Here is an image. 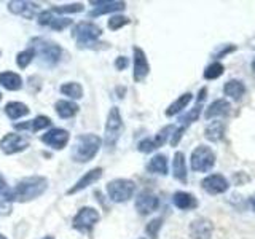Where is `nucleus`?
<instances>
[{
    "mask_svg": "<svg viewBox=\"0 0 255 239\" xmlns=\"http://www.w3.org/2000/svg\"><path fill=\"white\" fill-rule=\"evenodd\" d=\"M48 188V180L42 175H32V177L22 179L13 190L8 191L6 199L16 203L34 201L38 196H42Z\"/></svg>",
    "mask_w": 255,
    "mask_h": 239,
    "instance_id": "obj_1",
    "label": "nucleus"
},
{
    "mask_svg": "<svg viewBox=\"0 0 255 239\" xmlns=\"http://www.w3.org/2000/svg\"><path fill=\"white\" fill-rule=\"evenodd\" d=\"M102 147V139L96 134H82L75 139L72 147V159L75 163H88L99 153Z\"/></svg>",
    "mask_w": 255,
    "mask_h": 239,
    "instance_id": "obj_2",
    "label": "nucleus"
},
{
    "mask_svg": "<svg viewBox=\"0 0 255 239\" xmlns=\"http://www.w3.org/2000/svg\"><path fill=\"white\" fill-rule=\"evenodd\" d=\"M122 131H123V120H122V114H120V109L112 107L107 115L106 127H104V134H106L104 135V140H106V145L109 148L115 147L120 135H122Z\"/></svg>",
    "mask_w": 255,
    "mask_h": 239,
    "instance_id": "obj_3",
    "label": "nucleus"
},
{
    "mask_svg": "<svg viewBox=\"0 0 255 239\" xmlns=\"http://www.w3.org/2000/svg\"><path fill=\"white\" fill-rule=\"evenodd\" d=\"M135 183L129 179H115L107 183V195L114 203H126L134 196Z\"/></svg>",
    "mask_w": 255,
    "mask_h": 239,
    "instance_id": "obj_4",
    "label": "nucleus"
},
{
    "mask_svg": "<svg viewBox=\"0 0 255 239\" xmlns=\"http://www.w3.org/2000/svg\"><path fill=\"white\" fill-rule=\"evenodd\" d=\"M35 51V56L38 54L40 59H42L48 66H54L58 64L61 59L62 50L58 43H53L50 40H42V38H34L32 40V46Z\"/></svg>",
    "mask_w": 255,
    "mask_h": 239,
    "instance_id": "obj_5",
    "label": "nucleus"
},
{
    "mask_svg": "<svg viewBox=\"0 0 255 239\" xmlns=\"http://www.w3.org/2000/svg\"><path fill=\"white\" fill-rule=\"evenodd\" d=\"M190 166L195 172H207L215 166V153L207 145H198L190 156Z\"/></svg>",
    "mask_w": 255,
    "mask_h": 239,
    "instance_id": "obj_6",
    "label": "nucleus"
},
{
    "mask_svg": "<svg viewBox=\"0 0 255 239\" xmlns=\"http://www.w3.org/2000/svg\"><path fill=\"white\" fill-rule=\"evenodd\" d=\"M101 34H102L101 27L90 21H82L74 29V37L77 38V45L82 48L94 45L99 40Z\"/></svg>",
    "mask_w": 255,
    "mask_h": 239,
    "instance_id": "obj_7",
    "label": "nucleus"
},
{
    "mask_svg": "<svg viewBox=\"0 0 255 239\" xmlns=\"http://www.w3.org/2000/svg\"><path fill=\"white\" fill-rule=\"evenodd\" d=\"M101 220V214L98 212V209L94 207H82L77 214L74 220H72V227H74L77 231H82V233H88L94 228V225Z\"/></svg>",
    "mask_w": 255,
    "mask_h": 239,
    "instance_id": "obj_8",
    "label": "nucleus"
},
{
    "mask_svg": "<svg viewBox=\"0 0 255 239\" xmlns=\"http://www.w3.org/2000/svg\"><path fill=\"white\" fill-rule=\"evenodd\" d=\"M29 145H30L29 139L26 135L18 134V132H8L0 139V150H2L5 155L21 153V151H24Z\"/></svg>",
    "mask_w": 255,
    "mask_h": 239,
    "instance_id": "obj_9",
    "label": "nucleus"
},
{
    "mask_svg": "<svg viewBox=\"0 0 255 239\" xmlns=\"http://www.w3.org/2000/svg\"><path fill=\"white\" fill-rule=\"evenodd\" d=\"M132 64H134V70H132L134 82H137V83L143 82L150 72V64H148L145 51L139 46L132 48Z\"/></svg>",
    "mask_w": 255,
    "mask_h": 239,
    "instance_id": "obj_10",
    "label": "nucleus"
},
{
    "mask_svg": "<svg viewBox=\"0 0 255 239\" xmlns=\"http://www.w3.org/2000/svg\"><path fill=\"white\" fill-rule=\"evenodd\" d=\"M40 139L45 145L51 147L53 150H62L69 143L70 132L67 129H62V127H53V129L46 131Z\"/></svg>",
    "mask_w": 255,
    "mask_h": 239,
    "instance_id": "obj_11",
    "label": "nucleus"
},
{
    "mask_svg": "<svg viewBox=\"0 0 255 239\" xmlns=\"http://www.w3.org/2000/svg\"><path fill=\"white\" fill-rule=\"evenodd\" d=\"M201 187L209 195H222L230 188V182L222 174H211L206 179H203Z\"/></svg>",
    "mask_w": 255,
    "mask_h": 239,
    "instance_id": "obj_12",
    "label": "nucleus"
},
{
    "mask_svg": "<svg viewBox=\"0 0 255 239\" xmlns=\"http://www.w3.org/2000/svg\"><path fill=\"white\" fill-rule=\"evenodd\" d=\"M135 211L140 215H148L151 212L158 211L159 207V199L156 195L150 193V191H142V193L135 198Z\"/></svg>",
    "mask_w": 255,
    "mask_h": 239,
    "instance_id": "obj_13",
    "label": "nucleus"
},
{
    "mask_svg": "<svg viewBox=\"0 0 255 239\" xmlns=\"http://www.w3.org/2000/svg\"><path fill=\"white\" fill-rule=\"evenodd\" d=\"M212 222L204 217L195 219L190 225V235L193 239H211L212 236Z\"/></svg>",
    "mask_w": 255,
    "mask_h": 239,
    "instance_id": "obj_14",
    "label": "nucleus"
},
{
    "mask_svg": "<svg viewBox=\"0 0 255 239\" xmlns=\"http://www.w3.org/2000/svg\"><path fill=\"white\" fill-rule=\"evenodd\" d=\"M101 177H102V167H94V169L88 171L85 175H82V177H80V179L75 182V185L67 191V195L78 193V191H82V190L88 188L90 185H93V183H96Z\"/></svg>",
    "mask_w": 255,
    "mask_h": 239,
    "instance_id": "obj_15",
    "label": "nucleus"
},
{
    "mask_svg": "<svg viewBox=\"0 0 255 239\" xmlns=\"http://www.w3.org/2000/svg\"><path fill=\"white\" fill-rule=\"evenodd\" d=\"M91 5H94V10L90 13L91 18H96V16L106 13H115L120 10H125L126 6L125 2H114V0H94V2H91Z\"/></svg>",
    "mask_w": 255,
    "mask_h": 239,
    "instance_id": "obj_16",
    "label": "nucleus"
},
{
    "mask_svg": "<svg viewBox=\"0 0 255 239\" xmlns=\"http://www.w3.org/2000/svg\"><path fill=\"white\" fill-rule=\"evenodd\" d=\"M8 10L13 14H19L29 19V18H34L38 13V5L34 2H22V0H18V2H8Z\"/></svg>",
    "mask_w": 255,
    "mask_h": 239,
    "instance_id": "obj_17",
    "label": "nucleus"
},
{
    "mask_svg": "<svg viewBox=\"0 0 255 239\" xmlns=\"http://www.w3.org/2000/svg\"><path fill=\"white\" fill-rule=\"evenodd\" d=\"M172 204L180 211H191L198 207V201L195 195L187 193V191H175L172 196Z\"/></svg>",
    "mask_w": 255,
    "mask_h": 239,
    "instance_id": "obj_18",
    "label": "nucleus"
},
{
    "mask_svg": "<svg viewBox=\"0 0 255 239\" xmlns=\"http://www.w3.org/2000/svg\"><path fill=\"white\" fill-rule=\"evenodd\" d=\"M172 175L175 180L182 183H187L188 180V172H187V163H185V155L182 151H177L172 159Z\"/></svg>",
    "mask_w": 255,
    "mask_h": 239,
    "instance_id": "obj_19",
    "label": "nucleus"
},
{
    "mask_svg": "<svg viewBox=\"0 0 255 239\" xmlns=\"http://www.w3.org/2000/svg\"><path fill=\"white\" fill-rule=\"evenodd\" d=\"M51 126V120L45 117V115H38L35 117L32 121H26V123H19L14 124V127L18 131H32V132H38L42 129H46V127Z\"/></svg>",
    "mask_w": 255,
    "mask_h": 239,
    "instance_id": "obj_20",
    "label": "nucleus"
},
{
    "mask_svg": "<svg viewBox=\"0 0 255 239\" xmlns=\"http://www.w3.org/2000/svg\"><path fill=\"white\" fill-rule=\"evenodd\" d=\"M230 109H231V104L227 99H217L214 101L212 104H209V107L206 109L204 112V117L206 120H212V118H217V117H225L230 114Z\"/></svg>",
    "mask_w": 255,
    "mask_h": 239,
    "instance_id": "obj_21",
    "label": "nucleus"
},
{
    "mask_svg": "<svg viewBox=\"0 0 255 239\" xmlns=\"http://www.w3.org/2000/svg\"><path fill=\"white\" fill-rule=\"evenodd\" d=\"M0 86H3L8 91H19L22 88V78L16 72H0Z\"/></svg>",
    "mask_w": 255,
    "mask_h": 239,
    "instance_id": "obj_22",
    "label": "nucleus"
},
{
    "mask_svg": "<svg viewBox=\"0 0 255 239\" xmlns=\"http://www.w3.org/2000/svg\"><path fill=\"white\" fill-rule=\"evenodd\" d=\"M54 110H56V114H58L62 120H67V118L75 117L78 114L80 107L77 106L75 102H72V101L61 99V101H58V102L54 104Z\"/></svg>",
    "mask_w": 255,
    "mask_h": 239,
    "instance_id": "obj_23",
    "label": "nucleus"
},
{
    "mask_svg": "<svg viewBox=\"0 0 255 239\" xmlns=\"http://www.w3.org/2000/svg\"><path fill=\"white\" fill-rule=\"evenodd\" d=\"M223 93L228 98L239 101L246 94V85L241 82V80H228V82L223 85Z\"/></svg>",
    "mask_w": 255,
    "mask_h": 239,
    "instance_id": "obj_24",
    "label": "nucleus"
},
{
    "mask_svg": "<svg viewBox=\"0 0 255 239\" xmlns=\"http://www.w3.org/2000/svg\"><path fill=\"white\" fill-rule=\"evenodd\" d=\"M191 99H193V96H191V93H183L182 96H179L177 99H175L169 107L166 109V117H174V115H179L182 110H185L187 106L191 102Z\"/></svg>",
    "mask_w": 255,
    "mask_h": 239,
    "instance_id": "obj_25",
    "label": "nucleus"
},
{
    "mask_svg": "<svg viewBox=\"0 0 255 239\" xmlns=\"http://www.w3.org/2000/svg\"><path fill=\"white\" fill-rule=\"evenodd\" d=\"M167 169H169V166H167V158H166V155H161V153L155 155L147 164V171L151 172V174L166 175Z\"/></svg>",
    "mask_w": 255,
    "mask_h": 239,
    "instance_id": "obj_26",
    "label": "nucleus"
},
{
    "mask_svg": "<svg viewBox=\"0 0 255 239\" xmlns=\"http://www.w3.org/2000/svg\"><path fill=\"white\" fill-rule=\"evenodd\" d=\"M29 112H30L29 107L26 106V104H22V102L11 101V102H8L5 106V114L10 120H19L22 117L29 115Z\"/></svg>",
    "mask_w": 255,
    "mask_h": 239,
    "instance_id": "obj_27",
    "label": "nucleus"
},
{
    "mask_svg": "<svg viewBox=\"0 0 255 239\" xmlns=\"http://www.w3.org/2000/svg\"><path fill=\"white\" fill-rule=\"evenodd\" d=\"M223 135H225V124L222 121H212L204 129V137L211 142H220Z\"/></svg>",
    "mask_w": 255,
    "mask_h": 239,
    "instance_id": "obj_28",
    "label": "nucleus"
},
{
    "mask_svg": "<svg viewBox=\"0 0 255 239\" xmlns=\"http://www.w3.org/2000/svg\"><path fill=\"white\" fill-rule=\"evenodd\" d=\"M59 91L64 96H67L69 99H82L83 98V88H82V85L77 83V82H66V83H62L61 88H59Z\"/></svg>",
    "mask_w": 255,
    "mask_h": 239,
    "instance_id": "obj_29",
    "label": "nucleus"
},
{
    "mask_svg": "<svg viewBox=\"0 0 255 239\" xmlns=\"http://www.w3.org/2000/svg\"><path fill=\"white\" fill-rule=\"evenodd\" d=\"M201 112H203V104H196V106L191 110H188L185 115L179 117V121L182 123V126H188L191 123L198 121L199 117H201Z\"/></svg>",
    "mask_w": 255,
    "mask_h": 239,
    "instance_id": "obj_30",
    "label": "nucleus"
},
{
    "mask_svg": "<svg viewBox=\"0 0 255 239\" xmlns=\"http://www.w3.org/2000/svg\"><path fill=\"white\" fill-rule=\"evenodd\" d=\"M175 131V127L172 126V124H167V126H164V127H161V129L158 131V134L153 137V142H155V147L156 148H159V147H163L164 143L167 142V139L171 137L172 135V132Z\"/></svg>",
    "mask_w": 255,
    "mask_h": 239,
    "instance_id": "obj_31",
    "label": "nucleus"
},
{
    "mask_svg": "<svg viewBox=\"0 0 255 239\" xmlns=\"http://www.w3.org/2000/svg\"><path fill=\"white\" fill-rule=\"evenodd\" d=\"M34 58H35L34 48H29V50L19 51L16 54V64H18L19 69H26V67H29V64L34 61Z\"/></svg>",
    "mask_w": 255,
    "mask_h": 239,
    "instance_id": "obj_32",
    "label": "nucleus"
},
{
    "mask_svg": "<svg viewBox=\"0 0 255 239\" xmlns=\"http://www.w3.org/2000/svg\"><path fill=\"white\" fill-rule=\"evenodd\" d=\"M223 70H225V67H223V64L215 61L212 64H209L206 69H204V78L206 80H217L219 77H222Z\"/></svg>",
    "mask_w": 255,
    "mask_h": 239,
    "instance_id": "obj_33",
    "label": "nucleus"
},
{
    "mask_svg": "<svg viewBox=\"0 0 255 239\" xmlns=\"http://www.w3.org/2000/svg\"><path fill=\"white\" fill-rule=\"evenodd\" d=\"M85 10L83 3H70V5H59V6H53L51 11L58 13V14H69V13H82Z\"/></svg>",
    "mask_w": 255,
    "mask_h": 239,
    "instance_id": "obj_34",
    "label": "nucleus"
},
{
    "mask_svg": "<svg viewBox=\"0 0 255 239\" xmlns=\"http://www.w3.org/2000/svg\"><path fill=\"white\" fill-rule=\"evenodd\" d=\"M129 22H131V19H129V18H126V16H123V14H114V16H112V18L109 19L107 27H109L110 30H118V29H122V27L128 26Z\"/></svg>",
    "mask_w": 255,
    "mask_h": 239,
    "instance_id": "obj_35",
    "label": "nucleus"
},
{
    "mask_svg": "<svg viewBox=\"0 0 255 239\" xmlns=\"http://www.w3.org/2000/svg\"><path fill=\"white\" fill-rule=\"evenodd\" d=\"M161 227H163V219H161V217L153 219L151 222L147 223L145 233H147L151 239H156V238H158V233H159V230H161Z\"/></svg>",
    "mask_w": 255,
    "mask_h": 239,
    "instance_id": "obj_36",
    "label": "nucleus"
},
{
    "mask_svg": "<svg viewBox=\"0 0 255 239\" xmlns=\"http://www.w3.org/2000/svg\"><path fill=\"white\" fill-rule=\"evenodd\" d=\"M72 19H69V18H54L53 21H51V24H50V27L53 29V30H58V32H61V30H64V29H67L69 26H72Z\"/></svg>",
    "mask_w": 255,
    "mask_h": 239,
    "instance_id": "obj_37",
    "label": "nucleus"
},
{
    "mask_svg": "<svg viewBox=\"0 0 255 239\" xmlns=\"http://www.w3.org/2000/svg\"><path fill=\"white\" fill-rule=\"evenodd\" d=\"M137 150L140 153H151L153 150H156L153 139H143L137 143Z\"/></svg>",
    "mask_w": 255,
    "mask_h": 239,
    "instance_id": "obj_38",
    "label": "nucleus"
},
{
    "mask_svg": "<svg viewBox=\"0 0 255 239\" xmlns=\"http://www.w3.org/2000/svg\"><path fill=\"white\" fill-rule=\"evenodd\" d=\"M37 18H38V24H40V26H50L51 21L54 19V16H53V11L51 10H45V11H40Z\"/></svg>",
    "mask_w": 255,
    "mask_h": 239,
    "instance_id": "obj_39",
    "label": "nucleus"
},
{
    "mask_svg": "<svg viewBox=\"0 0 255 239\" xmlns=\"http://www.w3.org/2000/svg\"><path fill=\"white\" fill-rule=\"evenodd\" d=\"M185 131H187V126H180V127H177V129L172 132V135H171V145L172 147H175L180 142V139L183 137Z\"/></svg>",
    "mask_w": 255,
    "mask_h": 239,
    "instance_id": "obj_40",
    "label": "nucleus"
},
{
    "mask_svg": "<svg viewBox=\"0 0 255 239\" xmlns=\"http://www.w3.org/2000/svg\"><path fill=\"white\" fill-rule=\"evenodd\" d=\"M128 66H129V59L126 58V56H118L115 59V69L117 70H125Z\"/></svg>",
    "mask_w": 255,
    "mask_h": 239,
    "instance_id": "obj_41",
    "label": "nucleus"
},
{
    "mask_svg": "<svg viewBox=\"0 0 255 239\" xmlns=\"http://www.w3.org/2000/svg\"><path fill=\"white\" fill-rule=\"evenodd\" d=\"M235 50H236V46H235V45H228L227 48H222V50H220L217 54H215V58L220 59V58H223V56H227L228 53H233Z\"/></svg>",
    "mask_w": 255,
    "mask_h": 239,
    "instance_id": "obj_42",
    "label": "nucleus"
},
{
    "mask_svg": "<svg viewBox=\"0 0 255 239\" xmlns=\"http://www.w3.org/2000/svg\"><path fill=\"white\" fill-rule=\"evenodd\" d=\"M8 191H10V188H8V185H6V182L0 177V198H3V199H6V195H8Z\"/></svg>",
    "mask_w": 255,
    "mask_h": 239,
    "instance_id": "obj_43",
    "label": "nucleus"
},
{
    "mask_svg": "<svg viewBox=\"0 0 255 239\" xmlns=\"http://www.w3.org/2000/svg\"><path fill=\"white\" fill-rule=\"evenodd\" d=\"M206 96H207V88H201L198 93V98H196V104H203L206 101Z\"/></svg>",
    "mask_w": 255,
    "mask_h": 239,
    "instance_id": "obj_44",
    "label": "nucleus"
},
{
    "mask_svg": "<svg viewBox=\"0 0 255 239\" xmlns=\"http://www.w3.org/2000/svg\"><path fill=\"white\" fill-rule=\"evenodd\" d=\"M251 204H252V207H254V211H255V195L251 198Z\"/></svg>",
    "mask_w": 255,
    "mask_h": 239,
    "instance_id": "obj_45",
    "label": "nucleus"
},
{
    "mask_svg": "<svg viewBox=\"0 0 255 239\" xmlns=\"http://www.w3.org/2000/svg\"><path fill=\"white\" fill-rule=\"evenodd\" d=\"M252 69H254V72H255V59L252 61Z\"/></svg>",
    "mask_w": 255,
    "mask_h": 239,
    "instance_id": "obj_46",
    "label": "nucleus"
},
{
    "mask_svg": "<svg viewBox=\"0 0 255 239\" xmlns=\"http://www.w3.org/2000/svg\"><path fill=\"white\" fill-rule=\"evenodd\" d=\"M43 239H54V238H53V236H45Z\"/></svg>",
    "mask_w": 255,
    "mask_h": 239,
    "instance_id": "obj_47",
    "label": "nucleus"
},
{
    "mask_svg": "<svg viewBox=\"0 0 255 239\" xmlns=\"http://www.w3.org/2000/svg\"><path fill=\"white\" fill-rule=\"evenodd\" d=\"M0 239H6V238H5L3 235H0Z\"/></svg>",
    "mask_w": 255,
    "mask_h": 239,
    "instance_id": "obj_48",
    "label": "nucleus"
},
{
    "mask_svg": "<svg viewBox=\"0 0 255 239\" xmlns=\"http://www.w3.org/2000/svg\"><path fill=\"white\" fill-rule=\"evenodd\" d=\"M0 101H2V93H0Z\"/></svg>",
    "mask_w": 255,
    "mask_h": 239,
    "instance_id": "obj_49",
    "label": "nucleus"
},
{
    "mask_svg": "<svg viewBox=\"0 0 255 239\" xmlns=\"http://www.w3.org/2000/svg\"><path fill=\"white\" fill-rule=\"evenodd\" d=\"M139 239H145V238H139Z\"/></svg>",
    "mask_w": 255,
    "mask_h": 239,
    "instance_id": "obj_50",
    "label": "nucleus"
}]
</instances>
